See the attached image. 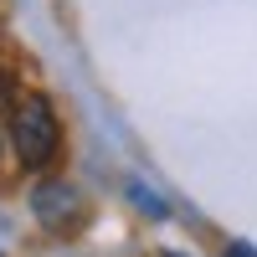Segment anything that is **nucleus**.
I'll list each match as a JSON object with an SVG mask.
<instances>
[{"label": "nucleus", "instance_id": "obj_1", "mask_svg": "<svg viewBox=\"0 0 257 257\" xmlns=\"http://www.w3.org/2000/svg\"><path fill=\"white\" fill-rule=\"evenodd\" d=\"M11 144L26 170H47L62 155V118L47 93H21L11 103Z\"/></svg>", "mask_w": 257, "mask_h": 257}, {"label": "nucleus", "instance_id": "obj_3", "mask_svg": "<svg viewBox=\"0 0 257 257\" xmlns=\"http://www.w3.org/2000/svg\"><path fill=\"white\" fill-rule=\"evenodd\" d=\"M128 201H134L144 216H170V206H165V196H155V190H144L139 180H128Z\"/></svg>", "mask_w": 257, "mask_h": 257}, {"label": "nucleus", "instance_id": "obj_4", "mask_svg": "<svg viewBox=\"0 0 257 257\" xmlns=\"http://www.w3.org/2000/svg\"><path fill=\"white\" fill-rule=\"evenodd\" d=\"M221 257H257V247H252V242H226Z\"/></svg>", "mask_w": 257, "mask_h": 257}, {"label": "nucleus", "instance_id": "obj_2", "mask_svg": "<svg viewBox=\"0 0 257 257\" xmlns=\"http://www.w3.org/2000/svg\"><path fill=\"white\" fill-rule=\"evenodd\" d=\"M31 216H36L41 231L67 237V231L82 226V190L72 180H36V190H31Z\"/></svg>", "mask_w": 257, "mask_h": 257}]
</instances>
